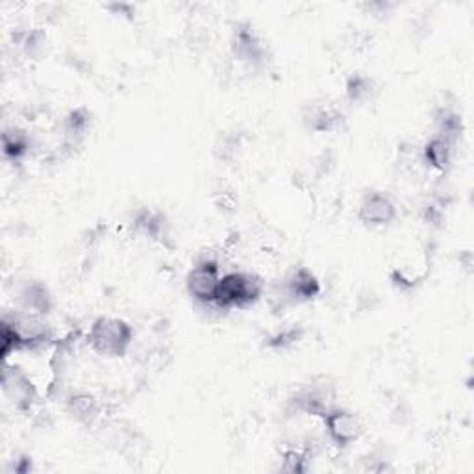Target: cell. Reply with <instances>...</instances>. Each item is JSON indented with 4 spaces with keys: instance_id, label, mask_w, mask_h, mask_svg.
<instances>
[{
    "instance_id": "cell-11",
    "label": "cell",
    "mask_w": 474,
    "mask_h": 474,
    "mask_svg": "<svg viewBox=\"0 0 474 474\" xmlns=\"http://www.w3.org/2000/svg\"><path fill=\"white\" fill-rule=\"evenodd\" d=\"M132 228L138 236L156 243H165L171 237V223L167 216L160 210L147 208V206L133 212Z\"/></svg>"
},
{
    "instance_id": "cell-12",
    "label": "cell",
    "mask_w": 474,
    "mask_h": 474,
    "mask_svg": "<svg viewBox=\"0 0 474 474\" xmlns=\"http://www.w3.org/2000/svg\"><path fill=\"white\" fill-rule=\"evenodd\" d=\"M304 124L315 132V133H330L335 132L337 128H342L343 124V111L337 108L335 104L321 102V104H311L304 110Z\"/></svg>"
},
{
    "instance_id": "cell-2",
    "label": "cell",
    "mask_w": 474,
    "mask_h": 474,
    "mask_svg": "<svg viewBox=\"0 0 474 474\" xmlns=\"http://www.w3.org/2000/svg\"><path fill=\"white\" fill-rule=\"evenodd\" d=\"M265 291L263 280L254 273H245V270H232L221 277L214 310L216 311H232V310H245L254 306Z\"/></svg>"
},
{
    "instance_id": "cell-20",
    "label": "cell",
    "mask_w": 474,
    "mask_h": 474,
    "mask_svg": "<svg viewBox=\"0 0 474 474\" xmlns=\"http://www.w3.org/2000/svg\"><path fill=\"white\" fill-rule=\"evenodd\" d=\"M310 459H311V452L306 447H290L284 450L282 454V470L286 472H293V474H300L306 472L310 469Z\"/></svg>"
},
{
    "instance_id": "cell-16",
    "label": "cell",
    "mask_w": 474,
    "mask_h": 474,
    "mask_svg": "<svg viewBox=\"0 0 474 474\" xmlns=\"http://www.w3.org/2000/svg\"><path fill=\"white\" fill-rule=\"evenodd\" d=\"M465 132L463 117L458 110L450 106H441L434 115V135L445 138L452 145H458L461 135Z\"/></svg>"
},
{
    "instance_id": "cell-5",
    "label": "cell",
    "mask_w": 474,
    "mask_h": 474,
    "mask_svg": "<svg viewBox=\"0 0 474 474\" xmlns=\"http://www.w3.org/2000/svg\"><path fill=\"white\" fill-rule=\"evenodd\" d=\"M230 48L234 58L243 63L247 69L259 71L269 63V48L259 32L248 21L236 23L232 30Z\"/></svg>"
},
{
    "instance_id": "cell-9",
    "label": "cell",
    "mask_w": 474,
    "mask_h": 474,
    "mask_svg": "<svg viewBox=\"0 0 474 474\" xmlns=\"http://www.w3.org/2000/svg\"><path fill=\"white\" fill-rule=\"evenodd\" d=\"M398 216L395 200L385 191H367L358 206V219L367 228L389 226Z\"/></svg>"
},
{
    "instance_id": "cell-3",
    "label": "cell",
    "mask_w": 474,
    "mask_h": 474,
    "mask_svg": "<svg viewBox=\"0 0 474 474\" xmlns=\"http://www.w3.org/2000/svg\"><path fill=\"white\" fill-rule=\"evenodd\" d=\"M288 404L295 416L322 419L335 406V391L326 380L315 378L297 387Z\"/></svg>"
},
{
    "instance_id": "cell-19",
    "label": "cell",
    "mask_w": 474,
    "mask_h": 474,
    "mask_svg": "<svg viewBox=\"0 0 474 474\" xmlns=\"http://www.w3.org/2000/svg\"><path fill=\"white\" fill-rule=\"evenodd\" d=\"M304 328L302 326H286L265 337V347L270 351H288L302 342Z\"/></svg>"
},
{
    "instance_id": "cell-6",
    "label": "cell",
    "mask_w": 474,
    "mask_h": 474,
    "mask_svg": "<svg viewBox=\"0 0 474 474\" xmlns=\"http://www.w3.org/2000/svg\"><path fill=\"white\" fill-rule=\"evenodd\" d=\"M3 393L16 412H30L37 400V387L30 374L17 363L5 362Z\"/></svg>"
},
{
    "instance_id": "cell-4",
    "label": "cell",
    "mask_w": 474,
    "mask_h": 474,
    "mask_svg": "<svg viewBox=\"0 0 474 474\" xmlns=\"http://www.w3.org/2000/svg\"><path fill=\"white\" fill-rule=\"evenodd\" d=\"M221 263L214 256H202L195 261L185 277L187 295L200 306L212 308L221 282Z\"/></svg>"
},
{
    "instance_id": "cell-18",
    "label": "cell",
    "mask_w": 474,
    "mask_h": 474,
    "mask_svg": "<svg viewBox=\"0 0 474 474\" xmlns=\"http://www.w3.org/2000/svg\"><path fill=\"white\" fill-rule=\"evenodd\" d=\"M374 93V80L363 73H354L345 82V97L351 104H363Z\"/></svg>"
},
{
    "instance_id": "cell-21",
    "label": "cell",
    "mask_w": 474,
    "mask_h": 474,
    "mask_svg": "<svg viewBox=\"0 0 474 474\" xmlns=\"http://www.w3.org/2000/svg\"><path fill=\"white\" fill-rule=\"evenodd\" d=\"M47 41V36L43 34L41 28H32L25 32L19 39V47L28 54V56H37L43 50V45Z\"/></svg>"
},
{
    "instance_id": "cell-13",
    "label": "cell",
    "mask_w": 474,
    "mask_h": 474,
    "mask_svg": "<svg viewBox=\"0 0 474 474\" xmlns=\"http://www.w3.org/2000/svg\"><path fill=\"white\" fill-rule=\"evenodd\" d=\"M65 410L75 421L82 425H91L100 417L102 406L93 393L77 389L65 396Z\"/></svg>"
},
{
    "instance_id": "cell-8",
    "label": "cell",
    "mask_w": 474,
    "mask_h": 474,
    "mask_svg": "<svg viewBox=\"0 0 474 474\" xmlns=\"http://www.w3.org/2000/svg\"><path fill=\"white\" fill-rule=\"evenodd\" d=\"M322 284L310 267H295L286 275L280 286V300L284 304H308L319 299Z\"/></svg>"
},
{
    "instance_id": "cell-10",
    "label": "cell",
    "mask_w": 474,
    "mask_h": 474,
    "mask_svg": "<svg viewBox=\"0 0 474 474\" xmlns=\"http://www.w3.org/2000/svg\"><path fill=\"white\" fill-rule=\"evenodd\" d=\"M17 310L28 315L47 317L54 308L50 288L41 280H28L17 290Z\"/></svg>"
},
{
    "instance_id": "cell-7",
    "label": "cell",
    "mask_w": 474,
    "mask_h": 474,
    "mask_svg": "<svg viewBox=\"0 0 474 474\" xmlns=\"http://www.w3.org/2000/svg\"><path fill=\"white\" fill-rule=\"evenodd\" d=\"M322 427L328 441L335 448L342 450L353 447L363 436L362 419L354 412L340 408V406H333V408L322 417Z\"/></svg>"
},
{
    "instance_id": "cell-1",
    "label": "cell",
    "mask_w": 474,
    "mask_h": 474,
    "mask_svg": "<svg viewBox=\"0 0 474 474\" xmlns=\"http://www.w3.org/2000/svg\"><path fill=\"white\" fill-rule=\"evenodd\" d=\"M133 337L135 332L128 321L102 315L91 322L84 342L95 354L113 360L124 358L128 354L133 345Z\"/></svg>"
},
{
    "instance_id": "cell-15",
    "label": "cell",
    "mask_w": 474,
    "mask_h": 474,
    "mask_svg": "<svg viewBox=\"0 0 474 474\" xmlns=\"http://www.w3.org/2000/svg\"><path fill=\"white\" fill-rule=\"evenodd\" d=\"M454 147L456 145H452L445 138H439V135L432 133V138L423 145L421 158H423L425 165L430 167L432 171L447 173L450 169V165H452Z\"/></svg>"
},
{
    "instance_id": "cell-22",
    "label": "cell",
    "mask_w": 474,
    "mask_h": 474,
    "mask_svg": "<svg viewBox=\"0 0 474 474\" xmlns=\"http://www.w3.org/2000/svg\"><path fill=\"white\" fill-rule=\"evenodd\" d=\"M12 472H17V474H26L30 470H34V465H32V458L28 456H21L17 459L12 461V467H10Z\"/></svg>"
},
{
    "instance_id": "cell-14",
    "label": "cell",
    "mask_w": 474,
    "mask_h": 474,
    "mask_svg": "<svg viewBox=\"0 0 474 474\" xmlns=\"http://www.w3.org/2000/svg\"><path fill=\"white\" fill-rule=\"evenodd\" d=\"M91 126V111L84 106L71 110L61 119V142L65 147H77L90 132Z\"/></svg>"
},
{
    "instance_id": "cell-17",
    "label": "cell",
    "mask_w": 474,
    "mask_h": 474,
    "mask_svg": "<svg viewBox=\"0 0 474 474\" xmlns=\"http://www.w3.org/2000/svg\"><path fill=\"white\" fill-rule=\"evenodd\" d=\"M32 151L30 133L23 128L12 126L3 132V154L10 163H21Z\"/></svg>"
}]
</instances>
